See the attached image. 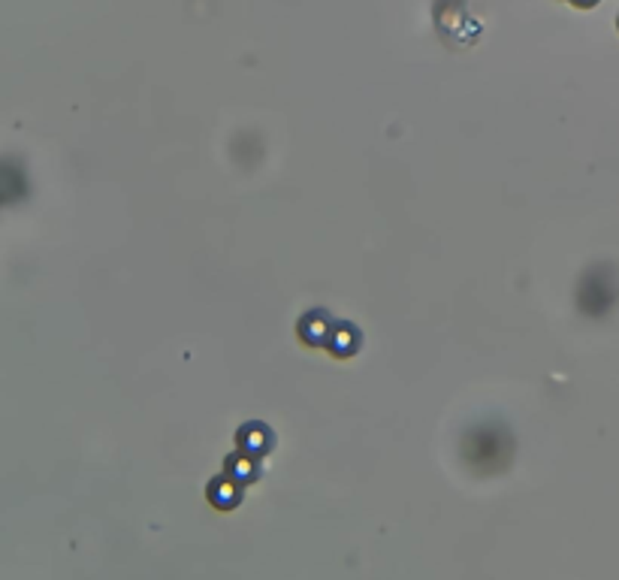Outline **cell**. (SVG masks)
I'll return each mask as SVG.
<instances>
[{
    "label": "cell",
    "instance_id": "6da1fadb",
    "mask_svg": "<svg viewBox=\"0 0 619 580\" xmlns=\"http://www.w3.org/2000/svg\"><path fill=\"white\" fill-rule=\"evenodd\" d=\"M333 330H335V321L330 317V312H323V308H312V312H305L303 321H299V326H296L299 339H303L305 344H312V348H326V344H330Z\"/></svg>",
    "mask_w": 619,
    "mask_h": 580
},
{
    "label": "cell",
    "instance_id": "7a4b0ae2",
    "mask_svg": "<svg viewBox=\"0 0 619 580\" xmlns=\"http://www.w3.org/2000/svg\"><path fill=\"white\" fill-rule=\"evenodd\" d=\"M236 444H239V450L242 453H251V457H266V453L272 450V444H275V438H272V429L266 423H257V420H251V423H245L242 429H239V435H236Z\"/></svg>",
    "mask_w": 619,
    "mask_h": 580
},
{
    "label": "cell",
    "instance_id": "3957f363",
    "mask_svg": "<svg viewBox=\"0 0 619 580\" xmlns=\"http://www.w3.org/2000/svg\"><path fill=\"white\" fill-rule=\"evenodd\" d=\"M362 344V335L353 323H342L335 321V330L330 335V344H326V351L333 353V357H353V353L360 351Z\"/></svg>",
    "mask_w": 619,
    "mask_h": 580
},
{
    "label": "cell",
    "instance_id": "277c9868",
    "mask_svg": "<svg viewBox=\"0 0 619 580\" xmlns=\"http://www.w3.org/2000/svg\"><path fill=\"white\" fill-rule=\"evenodd\" d=\"M257 457H251V453H242V450H236L233 457H227V462H224V475L230 478V480H236L239 487H245V484H251L254 478H257Z\"/></svg>",
    "mask_w": 619,
    "mask_h": 580
},
{
    "label": "cell",
    "instance_id": "5b68a950",
    "mask_svg": "<svg viewBox=\"0 0 619 580\" xmlns=\"http://www.w3.org/2000/svg\"><path fill=\"white\" fill-rule=\"evenodd\" d=\"M242 496V487L236 484V480H230L227 475L215 478L212 484H208V502H212L215 508H224V511H230V508L239 502Z\"/></svg>",
    "mask_w": 619,
    "mask_h": 580
},
{
    "label": "cell",
    "instance_id": "8992f818",
    "mask_svg": "<svg viewBox=\"0 0 619 580\" xmlns=\"http://www.w3.org/2000/svg\"><path fill=\"white\" fill-rule=\"evenodd\" d=\"M574 3H577V6H595L598 0H574Z\"/></svg>",
    "mask_w": 619,
    "mask_h": 580
}]
</instances>
